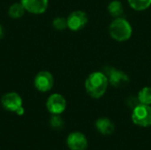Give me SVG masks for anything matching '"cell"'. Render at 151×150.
<instances>
[{
	"mask_svg": "<svg viewBox=\"0 0 151 150\" xmlns=\"http://www.w3.org/2000/svg\"><path fill=\"white\" fill-rule=\"evenodd\" d=\"M84 86L86 92L90 97L99 99L106 93L109 80L103 72H94L87 77Z\"/></svg>",
	"mask_w": 151,
	"mask_h": 150,
	"instance_id": "cell-1",
	"label": "cell"
},
{
	"mask_svg": "<svg viewBox=\"0 0 151 150\" xmlns=\"http://www.w3.org/2000/svg\"><path fill=\"white\" fill-rule=\"evenodd\" d=\"M95 127L100 134L104 136L111 135L115 132V125L108 118H99L96 119Z\"/></svg>",
	"mask_w": 151,
	"mask_h": 150,
	"instance_id": "cell-11",
	"label": "cell"
},
{
	"mask_svg": "<svg viewBox=\"0 0 151 150\" xmlns=\"http://www.w3.org/2000/svg\"><path fill=\"white\" fill-rule=\"evenodd\" d=\"M66 145L70 150H87L88 148V141L84 133L73 132L66 138Z\"/></svg>",
	"mask_w": 151,
	"mask_h": 150,
	"instance_id": "cell-9",
	"label": "cell"
},
{
	"mask_svg": "<svg viewBox=\"0 0 151 150\" xmlns=\"http://www.w3.org/2000/svg\"><path fill=\"white\" fill-rule=\"evenodd\" d=\"M131 118L133 123L140 127L147 128L151 126V106L138 104L133 109Z\"/></svg>",
	"mask_w": 151,
	"mask_h": 150,
	"instance_id": "cell-4",
	"label": "cell"
},
{
	"mask_svg": "<svg viewBox=\"0 0 151 150\" xmlns=\"http://www.w3.org/2000/svg\"><path fill=\"white\" fill-rule=\"evenodd\" d=\"M132 9L137 11L147 10L151 5V0H127Z\"/></svg>",
	"mask_w": 151,
	"mask_h": 150,
	"instance_id": "cell-14",
	"label": "cell"
},
{
	"mask_svg": "<svg viewBox=\"0 0 151 150\" xmlns=\"http://www.w3.org/2000/svg\"><path fill=\"white\" fill-rule=\"evenodd\" d=\"M50 126L55 130H60L64 127V120L60 115H52L50 119Z\"/></svg>",
	"mask_w": 151,
	"mask_h": 150,
	"instance_id": "cell-16",
	"label": "cell"
},
{
	"mask_svg": "<svg viewBox=\"0 0 151 150\" xmlns=\"http://www.w3.org/2000/svg\"><path fill=\"white\" fill-rule=\"evenodd\" d=\"M109 34L111 37L117 42H126L133 34L131 24L124 18H115L109 26Z\"/></svg>",
	"mask_w": 151,
	"mask_h": 150,
	"instance_id": "cell-2",
	"label": "cell"
},
{
	"mask_svg": "<svg viewBox=\"0 0 151 150\" xmlns=\"http://www.w3.org/2000/svg\"><path fill=\"white\" fill-rule=\"evenodd\" d=\"M127 106L128 107H131V108H134L136 107L138 104H140V102L138 100V97H134V96H130L127 98Z\"/></svg>",
	"mask_w": 151,
	"mask_h": 150,
	"instance_id": "cell-18",
	"label": "cell"
},
{
	"mask_svg": "<svg viewBox=\"0 0 151 150\" xmlns=\"http://www.w3.org/2000/svg\"><path fill=\"white\" fill-rule=\"evenodd\" d=\"M138 100L140 103L151 105V88L150 87H145L142 88L139 93H138Z\"/></svg>",
	"mask_w": 151,
	"mask_h": 150,
	"instance_id": "cell-15",
	"label": "cell"
},
{
	"mask_svg": "<svg viewBox=\"0 0 151 150\" xmlns=\"http://www.w3.org/2000/svg\"><path fill=\"white\" fill-rule=\"evenodd\" d=\"M3 35H4V32H3V28H2V27L0 26V38H2V37H3Z\"/></svg>",
	"mask_w": 151,
	"mask_h": 150,
	"instance_id": "cell-19",
	"label": "cell"
},
{
	"mask_svg": "<svg viewBox=\"0 0 151 150\" xmlns=\"http://www.w3.org/2000/svg\"><path fill=\"white\" fill-rule=\"evenodd\" d=\"M66 21L67 28L71 31L77 32L83 29L87 26L88 22V17L83 11H74L68 15Z\"/></svg>",
	"mask_w": 151,
	"mask_h": 150,
	"instance_id": "cell-6",
	"label": "cell"
},
{
	"mask_svg": "<svg viewBox=\"0 0 151 150\" xmlns=\"http://www.w3.org/2000/svg\"><path fill=\"white\" fill-rule=\"evenodd\" d=\"M103 72L107 76L109 84L114 88H124L130 82V79L127 76V74H126L121 70L111 66H106L104 68Z\"/></svg>",
	"mask_w": 151,
	"mask_h": 150,
	"instance_id": "cell-5",
	"label": "cell"
},
{
	"mask_svg": "<svg viewBox=\"0 0 151 150\" xmlns=\"http://www.w3.org/2000/svg\"><path fill=\"white\" fill-rule=\"evenodd\" d=\"M46 108L50 114L60 115L66 109V100L60 94H52L46 101Z\"/></svg>",
	"mask_w": 151,
	"mask_h": 150,
	"instance_id": "cell-7",
	"label": "cell"
},
{
	"mask_svg": "<svg viewBox=\"0 0 151 150\" xmlns=\"http://www.w3.org/2000/svg\"><path fill=\"white\" fill-rule=\"evenodd\" d=\"M26 11L32 14H42L49 6V0H20Z\"/></svg>",
	"mask_w": 151,
	"mask_h": 150,
	"instance_id": "cell-10",
	"label": "cell"
},
{
	"mask_svg": "<svg viewBox=\"0 0 151 150\" xmlns=\"http://www.w3.org/2000/svg\"><path fill=\"white\" fill-rule=\"evenodd\" d=\"M34 85L39 92H48L51 90L54 86L53 75L48 71H41L35 75L34 80Z\"/></svg>",
	"mask_w": 151,
	"mask_h": 150,
	"instance_id": "cell-8",
	"label": "cell"
},
{
	"mask_svg": "<svg viewBox=\"0 0 151 150\" xmlns=\"http://www.w3.org/2000/svg\"><path fill=\"white\" fill-rule=\"evenodd\" d=\"M26 10L23 7V5L21 4V3H15L13 4H12L9 7L8 10V15L12 18V19H19L21 18L24 13H25Z\"/></svg>",
	"mask_w": 151,
	"mask_h": 150,
	"instance_id": "cell-13",
	"label": "cell"
},
{
	"mask_svg": "<svg viewBox=\"0 0 151 150\" xmlns=\"http://www.w3.org/2000/svg\"><path fill=\"white\" fill-rule=\"evenodd\" d=\"M52 26L53 27L58 30V31H63L65 29L67 28V21L66 19L62 18V17H58L56 19H53L52 22Z\"/></svg>",
	"mask_w": 151,
	"mask_h": 150,
	"instance_id": "cell-17",
	"label": "cell"
},
{
	"mask_svg": "<svg viewBox=\"0 0 151 150\" xmlns=\"http://www.w3.org/2000/svg\"><path fill=\"white\" fill-rule=\"evenodd\" d=\"M108 11L111 14V16L114 18L120 17L124 12V6L123 4L119 0H113L108 4Z\"/></svg>",
	"mask_w": 151,
	"mask_h": 150,
	"instance_id": "cell-12",
	"label": "cell"
},
{
	"mask_svg": "<svg viewBox=\"0 0 151 150\" xmlns=\"http://www.w3.org/2000/svg\"><path fill=\"white\" fill-rule=\"evenodd\" d=\"M1 104L3 108L10 112H15L21 116L24 114L23 102L21 96L16 92H9L4 94L1 98Z\"/></svg>",
	"mask_w": 151,
	"mask_h": 150,
	"instance_id": "cell-3",
	"label": "cell"
}]
</instances>
